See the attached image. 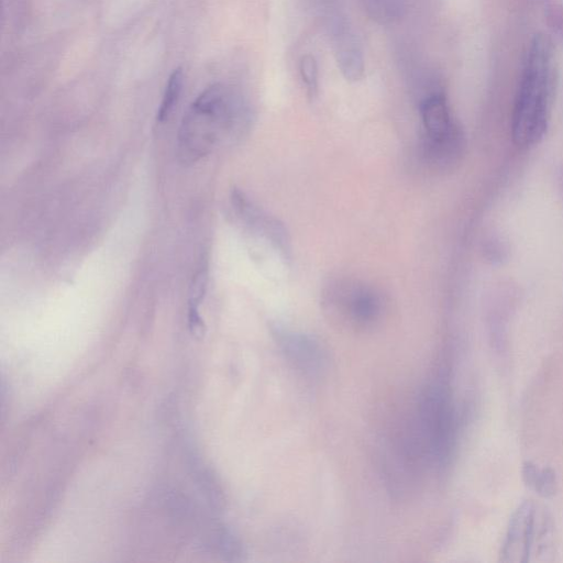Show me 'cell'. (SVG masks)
<instances>
[{"label":"cell","mask_w":563,"mask_h":563,"mask_svg":"<svg viewBox=\"0 0 563 563\" xmlns=\"http://www.w3.org/2000/svg\"><path fill=\"white\" fill-rule=\"evenodd\" d=\"M251 123V109L234 87L217 82L207 87L190 103L177 135V156L192 164L218 144L241 135Z\"/></svg>","instance_id":"6da1fadb"},{"label":"cell","mask_w":563,"mask_h":563,"mask_svg":"<svg viewBox=\"0 0 563 563\" xmlns=\"http://www.w3.org/2000/svg\"><path fill=\"white\" fill-rule=\"evenodd\" d=\"M558 64L549 35L536 34L525 53L511 114L515 144L528 148L547 133L558 88Z\"/></svg>","instance_id":"7a4b0ae2"},{"label":"cell","mask_w":563,"mask_h":563,"mask_svg":"<svg viewBox=\"0 0 563 563\" xmlns=\"http://www.w3.org/2000/svg\"><path fill=\"white\" fill-rule=\"evenodd\" d=\"M418 428L422 450L439 468H445L453 455L457 417L449 378L440 374L428 383L418 399Z\"/></svg>","instance_id":"3957f363"},{"label":"cell","mask_w":563,"mask_h":563,"mask_svg":"<svg viewBox=\"0 0 563 563\" xmlns=\"http://www.w3.org/2000/svg\"><path fill=\"white\" fill-rule=\"evenodd\" d=\"M555 553L554 522L549 511L532 500L512 514L503 543V562L551 561Z\"/></svg>","instance_id":"277c9868"},{"label":"cell","mask_w":563,"mask_h":563,"mask_svg":"<svg viewBox=\"0 0 563 563\" xmlns=\"http://www.w3.org/2000/svg\"><path fill=\"white\" fill-rule=\"evenodd\" d=\"M420 114L424 129L422 152L427 162L441 168L456 163L465 140L444 93L437 91L426 96L420 103Z\"/></svg>","instance_id":"5b68a950"},{"label":"cell","mask_w":563,"mask_h":563,"mask_svg":"<svg viewBox=\"0 0 563 563\" xmlns=\"http://www.w3.org/2000/svg\"><path fill=\"white\" fill-rule=\"evenodd\" d=\"M328 305L357 327H368L382 313L380 296L369 286L356 282H338L327 294Z\"/></svg>","instance_id":"8992f818"},{"label":"cell","mask_w":563,"mask_h":563,"mask_svg":"<svg viewBox=\"0 0 563 563\" xmlns=\"http://www.w3.org/2000/svg\"><path fill=\"white\" fill-rule=\"evenodd\" d=\"M273 338L285 358L309 378H321L329 369L324 346L310 334L279 324L272 327Z\"/></svg>","instance_id":"52a82bcc"},{"label":"cell","mask_w":563,"mask_h":563,"mask_svg":"<svg viewBox=\"0 0 563 563\" xmlns=\"http://www.w3.org/2000/svg\"><path fill=\"white\" fill-rule=\"evenodd\" d=\"M233 200L246 222L269 239L271 243L287 256L289 239L283 223L258 210L239 191H235Z\"/></svg>","instance_id":"ba28073f"},{"label":"cell","mask_w":563,"mask_h":563,"mask_svg":"<svg viewBox=\"0 0 563 563\" xmlns=\"http://www.w3.org/2000/svg\"><path fill=\"white\" fill-rule=\"evenodd\" d=\"M334 37L335 55L341 71L349 80H360L364 73V60L355 34L345 25H339Z\"/></svg>","instance_id":"9c48e42d"},{"label":"cell","mask_w":563,"mask_h":563,"mask_svg":"<svg viewBox=\"0 0 563 563\" xmlns=\"http://www.w3.org/2000/svg\"><path fill=\"white\" fill-rule=\"evenodd\" d=\"M522 478L530 489L542 497H551L556 492V476L550 467H539L534 463L526 462L522 466Z\"/></svg>","instance_id":"30bf717a"},{"label":"cell","mask_w":563,"mask_h":563,"mask_svg":"<svg viewBox=\"0 0 563 563\" xmlns=\"http://www.w3.org/2000/svg\"><path fill=\"white\" fill-rule=\"evenodd\" d=\"M183 84L184 74L181 68L178 67L172 71L167 79L163 98L156 113L157 122L166 121L170 113L173 112L179 99L183 89Z\"/></svg>","instance_id":"8fae6325"},{"label":"cell","mask_w":563,"mask_h":563,"mask_svg":"<svg viewBox=\"0 0 563 563\" xmlns=\"http://www.w3.org/2000/svg\"><path fill=\"white\" fill-rule=\"evenodd\" d=\"M299 73L309 99H314L319 89V68L311 54H305L299 62Z\"/></svg>","instance_id":"7c38bea8"},{"label":"cell","mask_w":563,"mask_h":563,"mask_svg":"<svg viewBox=\"0 0 563 563\" xmlns=\"http://www.w3.org/2000/svg\"><path fill=\"white\" fill-rule=\"evenodd\" d=\"M541 10L552 34L563 41V4L559 0H541Z\"/></svg>","instance_id":"4fadbf2b"},{"label":"cell","mask_w":563,"mask_h":563,"mask_svg":"<svg viewBox=\"0 0 563 563\" xmlns=\"http://www.w3.org/2000/svg\"><path fill=\"white\" fill-rule=\"evenodd\" d=\"M219 548L229 561H240L244 554L241 541L230 530L222 529L218 534Z\"/></svg>","instance_id":"5bb4252c"},{"label":"cell","mask_w":563,"mask_h":563,"mask_svg":"<svg viewBox=\"0 0 563 563\" xmlns=\"http://www.w3.org/2000/svg\"><path fill=\"white\" fill-rule=\"evenodd\" d=\"M208 273L207 268H200L192 278L189 289V309H198L207 289Z\"/></svg>","instance_id":"9a60e30c"},{"label":"cell","mask_w":563,"mask_h":563,"mask_svg":"<svg viewBox=\"0 0 563 563\" xmlns=\"http://www.w3.org/2000/svg\"><path fill=\"white\" fill-rule=\"evenodd\" d=\"M188 327L192 335L197 338L203 336L206 327L198 309L188 308Z\"/></svg>","instance_id":"2e32d148"}]
</instances>
